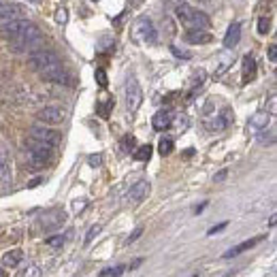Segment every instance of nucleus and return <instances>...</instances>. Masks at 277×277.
I'll use <instances>...</instances> for the list:
<instances>
[{"label": "nucleus", "mask_w": 277, "mask_h": 277, "mask_svg": "<svg viewBox=\"0 0 277 277\" xmlns=\"http://www.w3.org/2000/svg\"><path fill=\"white\" fill-rule=\"evenodd\" d=\"M124 271H126V267L120 265V267H113V269H105V271L100 273V277H120Z\"/></svg>", "instance_id": "27"}, {"label": "nucleus", "mask_w": 277, "mask_h": 277, "mask_svg": "<svg viewBox=\"0 0 277 277\" xmlns=\"http://www.w3.org/2000/svg\"><path fill=\"white\" fill-rule=\"evenodd\" d=\"M30 139L47 143L51 147H56L58 143H60V134H58L56 130H51V128H47V124H34L30 128Z\"/></svg>", "instance_id": "8"}, {"label": "nucleus", "mask_w": 277, "mask_h": 277, "mask_svg": "<svg viewBox=\"0 0 277 277\" xmlns=\"http://www.w3.org/2000/svg\"><path fill=\"white\" fill-rule=\"evenodd\" d=\"M171 124H173V111L171 109H162V111H158L152 118L154 130H166V128H171Z\"/></svg>", "instance_id": "13"}, {"label": "nucleus", "mask_w": 277, "mask_h": 277, "mask_svg": "<svg viewBox=\"0 0 277 277\" xmlns=\"http://www.w3.org/2000/svg\"><path fill=\"white\" fill-rule=\"evenodd\" d=\"M132 36L139 38V41H143V43H150V45L156 43L158 36H156V30H154V26H152V19L150 17H139L132 26Z\"/></svg>", "instance_id": "7"}, {"label": "nucleus", "mask_w": 277, "mask_h": 277, "mask_svg": "<svg viewBox=\"0 0 277 277\" xmlns=\"http://www.w3.org/2000/svg\"><path fill=\"white\" fill-rule=\"evenodd\" d=\"M141 262H143V260H141V258H139V260H134V262H132V265H130V271H132V269H137V267L141 265Z\"/></svg>", "instance_id": "38"}, {"label": "nucleus", "mask_w": 277, "mask_h": 277, "mask_svg": "<svg viewBox=\"0 0 277 277\" xmlns=\"http://www.w3.org/2000/svg\"><path fill=\"white\" fill-rule=\"evenodd\" d=\"M111 109H113V100H111V98H107L105 102H100V105H98V113H100V118H109Z\"/></svg>", "instance_id": "25"}, {"label": "nucleus", "mask_w": 277, "mask_h": 277, "mask_svg": "<svg viewBox=\"0 0 277 277\" xmlns=\"http://www.w3.org/2000/svg\"><path fill=\"white\" fill-rule=\"evenodd\" d=\"M152 152H154L152 145H141L139 150L132 154V156H134V160H139V162H147V160L152 158Z\"/></svg>", "instance_id": "22"}, {"label": "nucleus", "mask_w": 277, "mask_h": 277, "mask_svg": "<svg viewBox=\"0 0 277 277\" xmlns=\"http://www.w3.org/2000/svg\"><path fill=\"white\" fill-rule=\"evenodd\" d=\"M192 277H196V275H192Z\"/></svg>", "instance_id": "40"}, {"label": "nucleus", "mask_w": 277, "mask_h": 277, "mask_svg": "<svg viewBox=\"0 0 277 277\" xmlns=\"http://www.w3.org/2000/svg\"><path fill=\"white\" fill-rule=\"evenodd\" d=\"M177 17L188 26V28H201V30H207L211 26V19L207 13L198 11V9H192L190 4H179L177 6Z\"/></svg>", "instance_id": "3"}, {"label": "nucleus", "mask_w": 277, "mask_h": 277, "mask_svg": "<svg viewBox=\"0 0 277 277\" xmlns=\"http://www.w3.org/2000/svg\"><path fill=\"white\" fill-rule=\"evenodd\" d=\"M41 45H43V34L32 22H28L15 36L9 38V47L15 54H32V51L41 49Z\"/></svg>", "instance_id": "1"}, {"label": "nucleus", "mask_w": 277, "mask_h": 277, "mask_svg": "<svg viewBox=\"0 0 277 277\" xmlns=\"http://www.w3.org/2000/svg\"><path fill=\"white\" fill-rule=\"evenodd\" d=\"M100 230H102V226H100V224H94V226H92V228L88 230V235H86V241H83V243H86V246H90V243L94 241V237L98 235Z\"/></svg>", "instance_id": "28"}, {"label": "nucleus", "mask_w": 277, "mask_h": 277, "mask_svg": "<svg viewBox=\"0 0 277 277\" xmlns=\"http://www.w3.org/2000/svg\"><path fill=\"white\" fill-rule=\"evenodd\" d=\"M22 258H24L22 249H11V252H6L2 256V265L4 267H17L19 262H22Z\"/></svg>", "instance_id": "21"}, {"label": "nucleus", "mask_w": 277, "mask_h": 277, "mask_svg": "<svg viewBox=\"0 0 277 277\" xmlns=\"http://www.w3.org/2000/svg\"><path fill=\"white\" fill-rule=\"evenodd\" d=\"M269 124H271V113H267V111H258V113H254L252 118H249V128L256 130V132L269 128Z\"/></svg>", "instance_id": "16"}, {"label": "nucleus", "mask_w": 277, "mask_h": 277, "mask_svg": "<svg viewBox=\"0 0 277 277\" xmlns=\"http://www.w3.org/2000/svg\"><path fill=\"white\" fill-rule=\"evenodd\" d=\"M150 190H152L150 182L141 179V182H137L130 190H128V201H130V203H143L145 198L150 196Z\"/></svg>", "instance_id": "11"}, {"label": "nucleus", "mask_w": 277, "mask_h": 277, "mask_svg": "<svg viewBox=\"0 0 277 277\" xmlns=\"http://www.w3.org/2000/svg\"><path fill=\"white\" fill-rule=\"evenodd\" d=\"M66 19H68V13H66V9H64V6H60V9H58V13H56V22H58V24H66Z\"/></svg>", "instance_id": "30"}, {"label": "nucleus", "mask_w": 277, "mask_h": 277, "mask_svg": "<svg viewBox=\"0 0 277 277\" xmlns=\"http://www.w3.org/2000/svg\"><path fill=\"white\" fill-rule=\"evenodd\" d=\"M64 220H66V214H64L62 209H51V211H47V214H43L41 226H43L45 230H54V228H58V226H62Z\"/></svg>", "instance_id": "10"}, {"label": "nucleus", "mask_w": 277, "mask_h": 277, "mask_svg": "<svg viewBox=\"0 0 277 277\" xmlns=\"http://www.w3.org/2000/svg\"><path fill=\"white\" fill-rule=\"evenodd\" d=\"M122 147H124L126 152H130L132 147H134V137H130V134H126V137L122 139Z\"/></svg>", "instance_id": "31"}, {"label": "nucleus", "mask_w": 277, "mask_h": 277, "mask_svg": "<svg viewBox=\"0 0 277 277\" xmlns=\"http://www.w3.org/2000/svg\"><path fill=\"white\" fill-rule=\"evenodd\" d=\"M185 41L192 45H207V43H211V34L207 30H201V28H188Z\"/></svg>", "instance_id": "14"}, {"label": "nucleus", "mask_w": 277, "mask_h": 277, "mask_svg": "<svg viewBox=\"0 0 277 277\" xmlns=\"http://www.w3.org/2000/svg\"><path fill=\"white\" fill-rule=\"evenodd\" d=\"M241 41V24H233L230 28L226 30V36H224V47L226 49H235Z\"/></svg>", "instance_id": "17"}, {"label": "nucleus", "mask_w": 277, "mask_h": 277, "mask_svg": "<svg viewBox=\"0 0 277 277\" xmlns=\"http://www.w3.org/2000/svg\"><path fill=\"white\" fill-rule=\"evenodd\" d=\"M36 118H38V122H41V124H47V126L62 124V120H64V109L56 107V105H47V107H43L41 111L36 113Z\"/></svg>", "instance_id": "9"}, {"label": "nucleus", "mask_w": 277, "mask_h": 277, "mask_svg": "<svg viewBox=\"0 0 277 277\" xmlns=\"http://www.w3.org/2000/svg\"><path fill=\"white\" fill-rule=\"evenodd\" d=\"M43 79H47L51 83H58V86H70V75L64 70L62 64L60 66H56V68H51V70H47V73L43 75Z\"/></svg>", "instance_id": "12"}, {"label": "nucleus", "mask_w": 277, "mask_h": 277, "mask_svg": "<svg viewBox=\"0 0 277 277\" xmlns=\"http://www.w3.org/2000/svg\"><path fill=\"white\" fill-rule=\"evenodd\" d=\"M124 94H126V109L130 113H134L141 107V102H143V90H141L137 77H128Z\"/></svg>", "instance_id": "5"}, {"label": "nucleus", "mask_w": 277, "mask_h": 277, "mask_svg": "<svg viewBox=\"0 0 277 277\" xmlns=\"http://www.w3.org/2000/svg\"><path fill=\"white\" fill-rule=\"evenodd\" d=\"M269 60L271 62L277 60V45H271V47H269Z\"/></svg>", "instance_id": "34"}, {"label": "nucleus", "mask_w": 277, "mask_h": 277, "mask_svg": "<svg viewBox=\"0 0 277 277\" xmlns=\"http://www.w3.org/2000/svg\"><path fill=\"white\" fill-rule=\"evenodd\" d=\"M269 30H271V22H269L267 17H260L258 19V34H269Z\"/></svg>", "instance_id": "29"}, {"label": "nucleus", "mask_w": 277, "mask_h": 277, "mask_svg": "<svg viewBox=\"0 0 277 277\" xmlns=\"http://www.w3.org/2000/svg\"><path fill=\"white\" fill-rule=\"evenodd\" d=\"M228 226V224L226 222H222V224H217V226H214V228H211L209 230V235H215V233H220V230H224V228H226Z\"/></svg>", "instance_id": "35"}, {"label": "nucleus", "mask_w": 277, "mask_h": 277, "mask_svg": "<svg viewBox=\"0 0 277 277\" xmlns=\"http://www.w3.org/2000/svg\"><path fill=\"white\" fill-rule=\"evenodd\" d=\"M173 141L171 139H160V143H158V152L162 154V156H169V154L173 152Z\"/></svg>", "instance_id": "24"}, {"label": "nucleus", "mask_w": 277, "mask_h": 277, "mask_svg": "<svg viewBox=\"0 0 277 277\" xmlns=\"http://www.w3.org/2000/svg\"><path fill=\"white\" fill-rule=\"evenodd\" d=\"M28 64L36 70V73L45 75L47 70L60 66L62 62H60V58H58V54H54V51H49V49H36V51H32V54H30Z\"/></svg>", "instance_id": "4"}, {"label": "nucleus", "mask_w": 277, "mask_h": 277, "mask_svg": "<svg viewBox=\"0 0 277 277\" xmlns=\"http://www.w3.org/2000/svg\"><path fill=\"white\" fill-rule=\"evenodd\" d=\"M19 17H22L19 6H15V4H0V28H2L4 24L13 22V19H19Z\"/></svg>", "instance_id": "15"}, {"label": "nucleus", "mask_w": 277, "mask_h": 277, "mask_svg": "<svg viewBox=\"0 0 277 277\" xmlns=\"http://www.w3.org/2000/svg\"><path fill=\"white\" fill-rule=\"evenodd\" d=\"M96 79H98V86L100 88H107V75H105V70H102V68L96 70Z\"/></svg>", "instance_id": "32"}, {"label": "nucleus", "mask_w": 277, "mask_h": 277, "mask_svg": "<svg viewBox=\"0 0 277 277\" xmlns=\"http://www.w3.org/2000/svg\"><path fill=\"white\" fill-rule=\"evenodd\" d=\"M265 239V237H254V239H249V241H243L239 243V246H235V247H230L226 254H224V258H235V256H239L243 252H247V249H252L254 246H258V243Z\"/></svg>", "instance_id": "18"}, {"label": "nucleus", "mask_w": 277, "mask_h": 277, "mask_svg": "<svg viewBox=\"0 0 277 277\" xmlns=\"http://www.w3.org/2000/svg\"><path fill=\"white\" fill-rule=\"evenodd\" d=\"M51 156H54V147L47 143L30 139V143L26 145V158H28V164L32 169H43L51 160Z\"/></svg>", "instance_id": "2"}, {"label": "nucleus", "mask_w": 277, "mask_h": 277, "mask_svg": "<svg viewBox=\"0 0 277 277\" xmlns=\"http://www.w3.org/2000/svg\"><path fill=\"white\" fill-rule=\"evenodd\" d=\"M226 175H228V171H226V169H222L214 179H215V182H224V179H226Z\"/></svg>", "instance_id": "36"}, {"label": "nucleus", "mask_w": 277, "mask_h": 277, "mask_svg": "<svg viewBox=\"0 0 277 277\" xmlns=\"http://www.w3.org/2000/svg\"><path fill=\"white\" fill-rule=\"evenodd\" d=\"M32 2H34V0H32Z\"/></svg>", "instance_id": "41"}, {"label": "nucleus", "mask_w": 277, "mask_h": 277, "mask_svg": "<svg viewBox=\"0 0 277 277\" xmlns=\"http://www.w3.org/2000/svg\"><path fill=\"white\" fill-rule=\"evenodd\" d=\"M256 77V60L254 56H246L243 58V83H249Z\"/></svg>", "instance_id": "20"}, {"label": "nucleus", "mask_w": 277, "mask_h": 277, "mask_svg": "<svg viewBox=\"0 0 277 277\" xmlns=\"http://www.w3.org/2000/svg\"><path fill=\"white\" fill-rule=\"evenodd\" d=\"M41 275H43V271H41V267H36V265H28L19 273V277H41Z\"/></svg>", "instance_id": "23"}, {"label": "nucleus", "mask_w": 277, "mask_h": 277, "mask_svg": "<svg viewBox=\"0 0 277 277\" xmlns=\"http://www.w3.org/2000/svg\"><path fill=\"white\" fill-rule=\"evenodd\" d=\"M0 277H6V271H4V269H0Z\"/></svg>", "instance_id": "39"}, {"label": "nucleus", "mask_w": 277, "mask_h": 277, "mask_svg": "<svg viewBox=\"0 0 277 277\" xmlns=\"http://www.w3.org/2000/svg\"><path fill=\"white\" fill-rule=\"evenodd\" d=\"M13 184V160L9 147L0 143V188H9Z\"/></svg>", "instance_id": "6"}, {"label": "nucleus", "mask_w": 277, "mask_h": 277, "mask_svg": "<svg viewBox=\"0 0 277 277\" xmlns=\"http://www.w3.org/2000/svg\"><path fill=\"white\" fill-rule=\"evenodd\" d=\"M141 235H143V228H141V226H139V228H134V233H132L130 237H128V239H126V243H134V241H137Z\"/></svg>", "instance_id": "33"}, {"label": "nucleus", "mask_w": 277, "mask_h": 277, "mask_svg": "<svg viewBox=\"0 0 277 277\" xmlns=\"http://www.w3.org/2000/svg\"><path fill=\"white\" fill-rule=\"evenodd\" d=\"M230 122H233V113H230V109H222V113L217 115L214 122H209V130H224Z\"/></svg>", "instance_id": "19"}, {"label": "nucleus", "mask_w": 277, "mask_h": 277, "mask_svg": "<svg viewBox=\"0 0 277 277\" xmlns=\"http://www.w3.org/2000/svg\"><path fill=\"white\" fill-rule=\"evenodd\" d=\"M90 164H92V166H100V156H90Z\"/></svg>", "instance_id": "37"}, {"label": "nucleus", "mask_w": 277, "mask_h": 277, "mask_svg": "<svg viewBox=\"0 0 277 277\" xmlns=\"http://www.w3.org/2000/svg\"><path fill=\"white\" fill-rule=\"evenodd\" d=\"M64 237L62 235H54V237H47V239H45V243H47L49 247H62L64 246Z\"/></svg>", "instance_id": "26"}]
</instances>
